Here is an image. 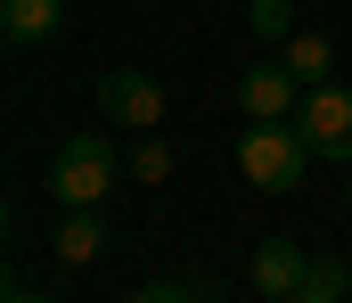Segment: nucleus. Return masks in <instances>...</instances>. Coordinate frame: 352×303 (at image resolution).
I'll return each instance as SVG.
<instances>
[{
    "mask_svg": "<svg viewBox=\"0 0 352 303\" xmlns=\"http://www.w3.org/2000/svg\"><path fill=\"white\" fill-rule=\"evenodd\" d=\"M295 131L311 139V156H352V91L311 82V91H303V106H295Z\"/></svg>",
    "mask_w": 352,
    "mask_h": 303,
    "instance_id": "3",
    "label": "nucleus"
},
{
    "mask_svg": "<svg viewBox=\"0 0 352 303\" xmlns=\"http://www.w3.org/2000/svg\"><path fill=\"white\" fill-rule=\"evenodd\" d=\"M311 164H320V156H311V139H303L295 123H246V139H238V172H246V189H263V197L303 189Z\"/></svg>",
    "mask_w": 352,
    "mask_h": 303,
    "instance_id": "1",
    "label": "nucleus"
},
{
    "mask_svg": "<svg viewBox=\"0 0 352 303\" xmlns=\"http://www.w3.org/2000/svg\"><path fill=\"white\" fill-rule=\"evenodd\" d=\"M50 254H58L66 271L98 262V254H107V213H98V205H66V221L50 229Z\"/></svg>",
    "mask_w": 352,
    "mask_h": 303,
    "instance_id": "7",
    "label": "nucleus"
},
{
    "mask_svg": "<svg viewBox=\"0 0 352 303\" xmlns=\"http://www.w3.org/2000/svg\"><path fill=\"white\" fill-rule=\"evenodd\" d=\"M246 33L287 41V33H295V0H246Z\"/></svg>",
    "mask_w": 352,
    "mask_h": 303,
    "instance_id": "11",
    "label": "nucleus"
},
{
    "mask_svg": "<svg viewBox=\"0 0 352 303\" xmlns=\"http://www.w3.org/2000/svg\"><path fill=\"white\" fill-rule=\"evenodd\" d=\"M287 66H295L303 82H328V66H336V49H328L320 33H303V25H295V33H287Z\"/></svg>",
    "mask_w": 352,
    "mask_h": 303,
    "instance_id": "10",
    "label": "nucleus"
},
{
    "mask_svg": "<svg viewBox=\"0 0 352 303\" xmlns=\"http://www.w3.org/2000/svg\"><path fill=\"white\" fill-rule=\"evenodd\" d=\"M295 303H352V271L344 262H328V254H311V279H303V295Z\"/></svg>",
    "mask_w": 352,
    "mask_h": 303,
    "instance_id": "9",
    "label": "nucleus"
},
{
    "mask_svg": "<svg viewBox=\"0 0 352 303\" xmlns=\"http://www.w3.org/2000/svg\"><path fill=\"white\" fill-rule=\"evenodd\" d=\"M246 279H254V295L295 303V295H303V279H311V254H303L295 238H263V246H254V271H246Z\"/></svg>",
    "mask_w": 352,
    "mask_h": 303,
    "instance_id": "6",
    "label": "nucleus"
},
{
    "mask_svg": "<svg viewBox=\"0 0 352 303\" xmlns=\"http://www.w3.org/2000/svg\"><path fill=\"white\" fill-rule=\"evenodd\" d=\"M344 213H352V197H344Z\"/></svg>",
    "mask_w": 352,
    "mask_h": 303,
    "instance_id": "14",
    "label": "nucleus"
},
{
    "mask_svg": "<svg viewBox=\"0 0 352 303\" xmlns=\"http://www.w3.org/2000/svg\"><path fill=\"white\" fill-rule=\"evenodd\" d=\"M58 25H66L58 0H0V33L8 41H58Z\"/></svg>",
    "mask_w": 352,
    "mask_h": 303,
    "instance_id": "8",
    "label": "nucleus"
},
{
    "mask_svg": "<svg viewBox=\"0 0 352 303\" xmlns=\"http://www.w3.org/2000/svg\"><path fill=\"white\" fill-rule=\"evenodd\" d=\"M8 303H33V295H25V287H8Z\"/></svg>",
    "mask_w": 352,
    "mask_h": 303,
    "instance_id": "13",
    "label": "nucleus"
},
{
    "mask_svg": "<svg viewBox=\"0 0 352 303\" xmlns=\"http://www.w3.org/2000/svg\"><path fill=\"white\" fill-rule=\"evenodd\" d=\"M123 164H131V156H115L107 131H74V139L50 156V205H98L107 189H115Z\"/></svg>",
    "mask_w": 352,
    "mask_h": 303,
    "instance_id": "2",
    "label": "nucleus"
},
{
    "mask_svg": "<svg viewBox=\"0 0 352 303\" xmlns=\"http://www.w3.org/2000/svg\"><path fill=\"white\" fill-rule=\"evenodd\" d=\"M238 106H246V123H295V106H303V74H295V66H246Z\"/></svg>",
    "mask_w": 352,
    "mask_h": 303,
    "instance_id": "5",
    "label": "nucleus"
},
{
    "mask_svg": "<svg viewBox=\"0 0 352 303\" xmlns=\"http://www.w3.org/2000/svg\"><path fill=\"white\" fill-rule=\"evenodd\" d=\"M173 172V148L156 139V131H140V148H131V181H164Z\"/></svg>",
    "mask_w": 352,
    "mask_h": 303,
    "instance_id": "12",
    "label": "nucleus"
},
{
    "mask_svg": "<svg viewBox=\"0 0 352 303\" xmlns=\"http://www.w3.org/2000/svg\"><path fill=\"white\" fill-rule=\"evenodd\" d=\"M98 115H107V123H123V131H156V123H164V91H156V74L115 66V74L98 82Z\"/></svg>",
    "mask_w": 352,
    "mask_h": 303,
    "instance_id": "4",
    "label": "nucleus"
}]
</instances>
